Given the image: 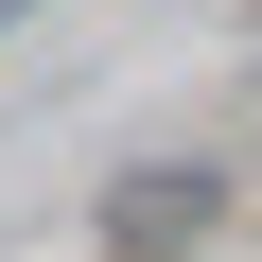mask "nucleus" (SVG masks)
<instances>
[{
  "label": "nucleus",
  "instance_id": "nucleus-1",
  "mask_svg": "<svg viewBox=\"0 0 262 262\" xmlns=\"http://www.w3.org/2000/svg\"><path fill=\"white\" fill-rule=\"evenodd\" d=\"M210 210H227L210 175H140V192H122V210H105V245H122V262H175V245H192Z\"/></svg>",
  "mask_w": 262,
  "mask_h": 262
}]
</instances>
